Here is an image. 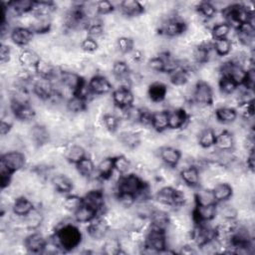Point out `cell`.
Masks as SVG:
<instances>
[{"instance_id": "obj_1", "label": "cell", "mask_w": 255, "mask_h": 255, "mask_svg": "<svg viewBox=\"0 0 255 255\" xmlns=\"http://www.w3.org/2000/svg\"><path fill=\"white\" fill-rule=\"evenodd\" d=\"M51 239L61 251L67 252L80 245L82 233L80 229L73 224H62L56 228Z\"/></svg>"}, {"instance_id": "obj_2", "label": "cell", "mask_w": 255, "mask_h": 255, "mask_svg": "<svg viewBox=\"0 0 255 255\" xmlns=\"http://www.w3.org/2000/svg\"><path fill=\"white\" fill-rule=\"evenodd\" d=\"M144 183L145 181L135 173L121 175L117 181V193H128L135 196Z\"/></svg>"}, {"instance_id": "obj_3", "label": "cell", "mask_w": 255, "mask_h": 255, "mask_svg": "<svg viewBox=\"0 0 255 255\" xmlns=\"http://www.w3.org/2000/svg\"><path fill=\"white\" fill-rule=\"evenodd\" d=\"M214 95L211 86L203 81H197L195 84L191 102L198 106H211L213 104Z\"/></svg>"}, {"instance_id": "obj_4", "label": "cell", "mask_w": 255, "mask_h": 255, "mask_svg": "<svg viewBox=\"0 0 255 255\" xmlns=\"http://www.w3.org/2000/svg\"><path fill=\"white\" fill-rule=\"evenodd\" d=\"M60 81L67 89L73 93V95H77L86 84L84 78L77 72L63 69L60 71Z\"/></svg>"}, {"instance_id": "obj_5", "label": "cell", "mask_w": 255, "mask_h": 255, "mask_svg": "<svg viewBox=\"0 0 255 255\" xmlns=\"http://www.w3.org/2000/svg\"><path fill=\"white\" fill-rule=\"evenodd\" d=\"M160 31L161 34L165 37H178L183 35V33L187 31V23L179 19L177 16L169 17L165 21H163Z\"/></svg>"}, {"instance_id": "obj_6", "label": "cell", "mask_w": 255, "mask_h": 255, "mask_svg": "<svg viewBox=\"0 0 255 255\" xmlns=\"http://www.w3.org/2000/svg\"><path fill=\"white\" fill-rule=\"evenodd\" d=\"M218 212L217 203L208 204V205H199L195 204L192 210V221L195 224L203 223V222H210L212 219L215 218Z\"/></svg>"}, {"instance_id": "obj_7", "label": "cell", "mask_w": 255, "mask_h": 255, "mask_svg": "<svg viewBox=\"0 0 255 255\" xmlns=\"http://www.w3.org/2000/svg\"><path fill=\"white\" fill-rule=\"evenodd\" d=\"M83 203L90 206L99 214L104 215L107 211H104L106 207L105 194L102 189H92L88 190L85 196L83 197Z\"/></svg>"}, {"instance_id": "obj_8", "label": "cell", "mask_w": 255, "mask_h": 255, "mask_svg": "<svg viewBox=\"0 0 255 255\" xmlns=\"http://www.w3.org/2000/svg\"><path fill=\"white\" fill-rule=\"evenodd\" d=\"M111 226L104 216H97L91 222H89L87 232L89 236L94 240H102L106 238Z\"/></svg>"}, {"instance_id": "obj_9", "label": "cell", "mask_w": 255, "mask_h": 255, "mask_svg": "<svg viewBox=\"0 0 255 255\" xmlns=\"http://www.w3.org/2000/svg\"><path fill=\"white\" fill-rule=\"evenodd\" d=\"M0 162L5 164L13 172H16L25 167L26 156L19 150H10L1 156Z\"/></svg>"}, {"instance_id": "obj_10", "label": "cell", "mask_w": 255, "mask_h": 255, "mask_svg": "<svg viewBox=\"0 0 255 255\" xmlns=\"http://www.w3.org/2000/svg\"><path fill=\"white\" fill-rule=\"evenodd\" d=\"M134 95L129 88L119 87L113 91L112 101L116 107L128 108L133 106Z\"/></svg>"}, {"instance_id": "obj_11", "label": "cell", "mask_w": 255, "mask_h": 255, "mask_svg": "<svg viewBox=\"0 0 255 255\" xmlns=\"http://www.w3.org/2000/svg\"><path fill=\"white\" fill-rule=\"evenodd\" d=\"M88 86L94 96H104L113 90V85L110 80L107 77L99 74L90 79Z\"/></svg>"}, {"instance_id": "obj_12", "label": "cell", "mask_w": 255, "mask_h": 255, "mask_svg": "<svg viewBox=\"0 0 255 255\" xmlns=\"http://www.w3.org/2000/svg\"><path fill=\"white\" fill-rule=\"evenodd\" d=\"M33 94L41 101H49L55 93L53 84L50 80L40 78L32 85Z\"/></svg>"}, {"instance_id": "obj_13", "label": "cell", "mask_w": 255, "mask_h": 255, "mask_svg": "<svg viewBox=\"0 0 255 255\" xmlns=\"http://www.w3.org/2000/svg\"><path fill=\"white\" fill-rule=\"evenodd\" d=\"M158 157L166 166L176 167L181 158V152L173 146L164 145L159 147Z\"/></svg>"}, {"instance_id": "obj_14", "label": "cell", "mask_w": 255, "mask_h": 255, "mask_svg": "<svg viewBox=\"0 0 255 255\" xmlns=\"http://www.w3.org/2000/svg\"><path fill=\"white\" fill-rule=\"evenodd\" d=\"M47 240L43 234L35 232L29 234L24 239V247L31 253H43L47 245Z\"/></svg>"}, {"instance_id": "obj_15", "label": "cell", "mask_w": 255, "mask_h": 255, "mask_svg": "<svg viewBox=\"0 0 255 255\" xmlns=\"http://www.w3.org/2000/svg\"><path fill=\"white\" fill-rule=\"evenodd\" d=\"M181 180L184 182V184L188 187L195 188L198 187L201 180V174L198 167L195 165H189L187 167H184L179 172Z\"/></svg>"}, {"instance_id": "obj_16", "label": "cell", "mask_w": 255, "mask_h": 255, "mask_svg": "<svg viewBox=\"0 0 255 255\" xmlns=\"http://www.w3.org/2000/svg\"><path fill=\"white\" fill-rule=\"evenodd\" d=\"M189 115L185 109H173L168 112V128L172 130L179 129L186 126Z\"/></svg>"}, {"instance_id": "obj_17", "label": "cell", "mask_w": 255, "mask_h": 255, "mask_svg": "<svg viewBox=\"0 0 255 255\" xmlns=\"http://www.w3.org/2000/svg\"><path fill=\"white\" fill-rule=\"evenodd\" d=\"M35 72L38 75V77L51 81L57 76H59L60 69L58 70L57 67L51 61L41 58V60L35 68Z\"/></svg>"}, {"instance_id": "obj_18", "label": "cell", "mask_w": 255, "mask_h": 255, "mask_svg": "<svg viewBox=\"0 0 255 255\" xmlns=\"http://www.w3.org/2000/svg\"><path fill=\"white\" fill-rule=\"evenodd\" d=\"M11 112L15 119H18L23 122L32 121L36 117V111L30 104H24V105H18L11 103Z\"/></svg>"}, {"instance_id": "obj_19", "label": "cell", "mask_w": 255, "mask_h": 255, "mask_svg": "<svg viewBox=\"0 0 255 255\" xmlns=\"http://www.w3.org/2000/svg\"><path fill=\"white\" fill-rule=\"evenodd\" d=\"M34 33L29 29L22 26L15 27L10 33V38L14 44L18 46H26L33 40Z\"/></svg>"}, {"instance_id": "obj_20", "label": "cell", "mask_w": 255, "mask_h": 255, "mask_svg": "<svg viewBox=\"0 0 255 255\" xmlns=\"http://www.w3.org/2000/svg\"><path fill=\"white\" fill-rule=\"evenodd\" d=\"M30 136L33 143L38 146H43L49 142L51 133L46 126L38 124L30 128Z\"/></svg>"}, {"instance_id": "obj_21", "label": "cell", "mask_w": 255, "mask_h": 255, "mask_svg": "<svg viewBox=\"0 0 255 255\" xmlns=\"http://www.w3.org/2000/svg\"><path fill=\"white\" fill-rule=\"evenodd\" d=\"M51 183L55 191L69 193L74 188V181L64 173H57L51 177Z\"/></svg>"}, {"instance_id": "obj_22", "label": "cell", "mask_w": 255, "mask_h": 255, "mask_svg": "<svg viewBox=\"0 0 255 255\" xmlns=\"http://www.w3.org/2000/svg\"><path fill=\"white\" fill-rule=\"evenodd\" d=\"M167 87L160 81L152 82L147 87V96L152 103L160 104L165 100Z\"/></svg>"}, {"instance_id": "obj_23", "label": "cell", "mask_w": 255, "mask_h": 255, "mask_svg": "<svg viewBox=\"0 0 255 255\" xmlns=\"http://www.w3.org/2000/svg\"><path fill=\"white\" fill-rule=\"evenodd\" d=\"M175 195H176V188L172 186H162L156 191L154 195V199L157 203L161 205L174 207Z\"/></svg>"}, {"instance_id": "obj_24", "label": "cell", "mask_w": 255, "mask_h": 255, "mask_svg": "<svg viewBox=\"0 0 255 255\" xmlns=\"http://www.w3.org/2000/svg\"><path fill=\"white\" fill-rule=\"evenodd\" d=\"M11 208H12V212L15 216L23 218L34 208V204L27 197L20 195L19 197H16L13 200Z\"/></svg>"}, {"instance_id": "obj_25", "label": "cell", "mask_w": 255, "mask_h": 255, "mask_svg": "<svg viewBox=\"0 0 255 255\" xmlns=\"http://www.w3.org/2000/svg\"><path fill=\"white\" fill-rule=\"evenodd\" d=\"M120 9L127 17H137L144 13V6L136 0H125L120 2Z\"/></svg>"}, {"instance_id": "obj_26", "label": "cell", "mask_w": 255, "mask_h": 255, "mask_svg": "<svg viewBox=\"0 0 255 255\" xmlns=\"http://www.w3.org/2000/svg\"><path fill=\"white\" fill-rule=\"evenodd\" d=\"M170 225V216L166 211L155 209L149 218V226L166 232Z\"/></svg>"}, {"instance_id": "obj_27", "label": "cell", "mask_w": 255, "mask_h": 255, "mask_svg": "<svg viewBox=\"0 0 255 255\" xmlns=\"http://www.w3.org/2000/svg\"><path fill=\"white\" fill-rule=\"evenodd\" d=\"M40 60H41V57L39 56V54L36 51L31 49L23 50L18 56V61L23 68H26L29 70L33 69L34 71Z\"/></svg>"}, {"instance_id": "obj_28", "label": "cell", "mask_w": 255, "mask_h": 255, "mask_svg": "<svg viewBox=\"0 0 255 255\" xmlns=\"http://www.w3.org/2000/svg\"><path fill=\"white\" fill-rule=\"evenodd\" d=\"M57 10V4L53 1H34L31 13L35 16L51 17Z\"/></svg>"}, {"instance_id": "obj_29", "label": "cell", "mask_w": 255, "mask_h": 255, "mask_svg": "<svg viewBox=\"0 0 255 255\" xmlns=\"http://www.w3.org/2000/svg\"><path fill=\"white\" fill-rule=\"evenodd\" d=\"M235 145L234 135L229 130H222L216 133L214 146L217 150H233Z\"/></svg>"}, {"instance_id": "obj_30", "label": "cell", "mask_w": 255, "mask_h": 255, "mask_svg": "<svg viewBox=\"0 0 255 255\" xmlns=\"http://www.w3.org/2000/svg\"><path fill=\"white\" fill-rule=\"evenodd\" d=\"M120 142L129 149H134L140 144V133L133 129H127L120 133Z\"/></svg>"}, {"instance_id": "obj_31", "label": "cell", "mask_w": 255, "mask_h": 255, "mask_svg": "<svg viewBox=\"0 0 255 255\" xmlns=\"http://www.w3.org/2000/svg\"><path fill=\"white\" fill-rule=\"evenodd\" d=\"M212 192H213L216 203H218V202L221 203V202L227 201L230 197H232L233 188L228 182L221 181V182L216 183L212 187Z\"/></svg>"}, {"instance_id": "obj_32", "label": "cell", "mask_w": 255, "mask_h": 255, "mask_svg": "<svg viewBox=\"0 0 255 255\" xmlns=\"http://www.w3.org/2000/svg\"><path fill=\"white\" fill-rule=\"evenodd\" d=\"M151 128L157 132H163L168 128V111L159 110L152 112Z\"/></svg>"}, {"instance_id": "obj_33", "label": "cell", "mask_w": 255, "mask_h": 255, "mask_svg": "<svg viewBox=\"0 0 255 255\" xmlns=\"http://www.w3.org/2000/svg\"><path fill=\"white\" fill-rule=\"evenodd\" d=\"M44 215L43 213L37 209L33 208L26 216L23 217V226L28 228L29 230H36L44 223Z\"/></svg>"}, {"instance_id": "obj_34", "label": "cell", "mask_w": 255, "mask_h": 255, "mask_svg": "<svg viewBox=\"0 0 255 255\" xmlns=\"http://www.w3.org/2000/svg\"><path fill=\"white\" fill-rule=\"evenodd\" d=\"M52 19L51 17H44V16H35L33 21L29 27V29L36 34H45L50 32L52 28Z\"/></svg>"}, {"instance_id": "obj_35", "label": "cell", "mask_w": 255, "mask_h": 255, "mask_svg": "<svg viewBox=\"0 0 255 255\" xmlns=\"http://www.w3.org/2000/svg\"><path fill=\"white\" fill-rule=\"evenodd\" d=\"M85 156H87L86 150L81 144H71L66 146L64 157L68 162L77 164Z\"/></svg>"}, {"instance_id": "obj_36", "label": "cell", "mask_w": 255, "mask_h": 255, "mask_svg": "<svg viewBox=\"0 0 255 255\" xmlns=\"http://www.w3.org/2000/svg\"><path fill=\"white\" fill-rule=\"evenodd\" d=\"M214 116H215L216 121H218L219 123H222V124L233 123V122H235V120L238 117L234 108L226 107V106L217 108L214 111Z\"/></svg>"}, {"instance_id": "obj_37", "label": "cell", "mask_w": 255, "mask_h": 255, "mask_svg": "<svg viewBox=\"0 0 255 255\" xmlns=\"http://www.w3.org/2000/svg\"><path fill=\"white\" fill-rule=\"evenodd\" d=\"M66 109L74 115H79L88 109V101L78 95H74L67 100Z\"/></svg>"}, {"instance_id": "obj_38", "label": "cell", "mask_w": 255, "mask_h": 255, "mask_svg": "<svg viewBox=\"0 0 255 255\" xmlns=\"http://www.w3.org/2000/svg\"><path fill=\"white\" fill-rule=\"evenodd\" d=\"M114 171H115V166H114L113 156H106L100 160L97 166V173L102 179L104 180L109 179L112 176Z\"/></svg>"}, {"instance_id": "obj_39", "label": "cell", "mask_w": 255, "mask_h": 255, "mask_svg": "<svg viewBox=\"0 0 255 255\" xmlns=\"http://www.w3.org/2000/svg\"><path fill=\"white\" fill-rule=\"evenodd\" d=\"M216 132L212 128H203L197 135V143L201 148H210L214 146Z\"/></svg>"}, {"instance_id": "obj_40", "label": "cell", "mask_w": 255, "mask_h": 255, "mask_svg": "<svg viewBox=\"0 0 255 255\" xmlns=\"http://www.w3.org/2000/svg\"><path fill=\"white\" fill-rule=\"evenodd\" d=\"M97 216H98L97 211L84 203L74 213L75 220L80 223H89L93 219H95Z\"/></svg>"}, {"instance_id": "obj_41", "label": "cell", "mask_w": 255, "mask_h": 255, "mask_svg": "<svg viewBox=\"0 0 255 255\" xmlns=\"http://www.w3.org/2000/svg\"><path fill=\"white\" fill-rule=\"evenodd\" d=\"M194 202L199 205H208L216 203L212 188L209 187H200L194 193Z\"/></svg>"}, {"instance_id": "obj_42", "label": "cell", "mask_w": 255, "mask_h": 255, "mask_svg": "<svg viewBox=\"0 0 255 255\" xmlns=\"http://www.w3.org/2000/svg\"><path fill=\"white\" fill-rule=\"evenodd\" d=\"M76 169L81 176L85 178H90L94 174L96 167L93 159L90 156H85L76 164Z\"/></svg>"}, {"instance_id": "obj_43", "label": "cell", "mask_w": 255, "mask_h": 255, "mask_svg": "<svg viewBox=\"0 0 255 255\" xmlns=\"http://www.w3.org/2000/svg\"><path fill=\"white\" fill-rule=\"evenodd\" d=\"M195 9H196V13L204 21H207V20L213 18L215 16V14L217 13L212 2H209V1H201V2L197 3Z\"/></svg>"}, {"instance_id": "obj_44", "label": "cell", "mask_w": 255, "mask_h": 255, "mask_svg": "<svg viewBox=\"0 0 255 255\" xmlns=\"http://www.w3.org/2000/svg\"><path fill=\"white\" fill-rule=\"evenodd\" d=\"M246 76H247V71L242 66L236 65L231 62V66H230L227 77H229L237 86H241L243 85L246 79Z\"/></svg>"}, {"instance_id": "obj_45", "label": "cell", "mask_w": 255, "mask_h": 255, "mask_svg": "<svg viewBox=\"0 0 255 255\" xmlns=\"http://www.w3.org/2000/svg\"><path fill=\"white\" fill-rule=\"evenodd\" d=\"M83 204V197L77 195V194H72L64 197L61 202V207L68 211L75 213L76 210Z\"/></svg>"}, {"instance_id": "obj_46", "label": "cell", "mask_w": 255, "mask_h": 255, "mask_svg": "<svg viewBox=\"0 0 255 255\" xmlns=\"http://www.w3.org/2000/svg\"><path fill=\"white\" fill-rule=\"evenodd\" d=\"M103 252L107 255H118L121 253H126L121 245L120 239L117 237H112L105 241L103 245Z\"/></svg>"}, {"instance_id": "obj_47", "label": "cell", "mask_w": 255, "mask_h": 255, "mask_svg": "<svg viewBox=\"0 0 255 255\" xmlns=\"http://www.w3.org/2000/svg\"><path fill=\"white\" fill-rule=\"evenodd\" d=\"M232 41L229 38L213 40V51L217 56L225 57L231 53Z\"/></svg>"}, {"instance_id": "obj_48", "label": "cell", "mask_w": 255, "mask_h": 255, "mask_svg": "<svg viewBox=\"0 0 255 255\" xmlns=\"http://www.w3.org/2000/svg\"><path fill=\"white\" fill-rule=\"evenodd\" d=\"M234 109L237 115H239L244 121L251 120L254 116V101L240 102Z\"/></svg>"}, {"instance_id": "obj_49", "label": "cell", "mask_w": 255, "mask_h": 255, "mask_svg": "<svg viewBox=\"0 0 255 255\" xmlns=\"http://www.w3.org/2000/svg\"><path fill=\"white\" fill-rule=\"evenodd\" d=\"M190 74L181 69H177L176 71L169 74V81L174 87L181 88L186 85L190 80Z\"/></svg>"}, {"instance_id": "obj_50", "label": "cell", "mask_w": 255, "mask_h": 255, "mask_svg": "<svg viewBox=\"0 0 255 255\" xmlns=\"http://www.w3.org/2000/svg\"><path fill=\"white\" fill-rule=\"evenodd\" d=\"M230 31H231V27L226 22H222L214 25L210 29V35L213 40L225 39V38H228Z\"/></svg>"}, {"instance_id": "obj_51", "label": "cell", "mask_w": 255, "mask_h": 255, "mask_svg": "<svg viewBox=\"0 0 255 255\" xmlns=\"http://www.w3.org/2000/svg\"><path fill=\"white\" fill-rule=\"evenodd\" d=\"M114 166L117 172L124 175L128 172V170L130 169L131 163H130V160L126 155L120 154L114 157Z\"/></svg>"}, {"instance_id": "obj_52", "label": "cell", "mask_w": 255, "mask_h": 255, "mask_svg": "<svg viewBox=\"0 0 255 255\" xmlns=\"http://www.w3.org/2000/svg\"><path fill=\"white\" fill-rule=\"evenodd\" d=\"M129 73H130V69L127 62L121 61V60L114 62L112 67V74L116 79L127 77L129 75Z\"/></svg>"}, {"instance_id": "obj_53", "label": "cell", "mask_w": 255, "mask_h": 255, "mask_svg": "<svg viewBox=\"0 0 255 255\" xmlns=\"http://www.w3.org/2000/svg\"><path fill=\"white\" fill-rule=\"evenodd\" d=\"M102 123L108 131L115 132L120 128L121 120L114 114H105L102 117Z\"/></svg>"}, {"instance_id": "obj_54", "label": "cell", "mask_w": 255, "mask_h": 255, "mask_svg": "<svg viewBox=\"0 0 255 255\" xmlns=\"http://www.w3.org/2000/svg\"><path fill=\"white\" fill-rule=\"evenodd\" d=\"M218 87L224 96H230L236 91L238 86L229 77H220L218 80Z\"/></svg>"}, {"instance_id": "obj_55", "label": "cell", "mask_w": 255, "mask_h": 255, "mask_svg": "<svg viewBox=\"0 0 255 255\" xmlns=\"http://www.w3.org/2000/svg\"><path fill=\"white\" fill-rule=\"evenodd\" d=\"M116 44L119 52L122 54H129L133 50L134 42L128 36H121L117 39Z\"/></svg>"}, {"instance_id": "obj_56", "label": "cell", "mask_w": 255, "mask_h": 255, "mask_svg": "<svg viewBox=\"0 0 255 255\" xmlns=\"http://www.w3.org/2000/svg\"><path fill=\"white\" fill-rule=\"evenodd\" d=\"M14 172L10 170L5 164L0 162V181H1V188L5 189L6 187H9L11 180H12V174Z\"/></svg>"}, {"instance_id": "obj_57", "label": "cell", "mask_w": 255, "mask_h": 255, "mask_svg": "<svg viewBox=\"0 0 255 255\" xmlns=\"http://www.w3.org/2000/svg\"><path fill=\"white\" fill-rule=\"evenodd\" d=\"M147 68L156 73H163L164 71V63L163 60L159 56L151 57L147 61Z\"/></svg>"}, {"instance_id": "obj_58", "label": "cell", "mask_w": 255, "mask_h": 255, "mask_svg": "<svg viewBox=\"0 0 255 255\" xmlns=\"http://www.w3.org/2000/svg\"><path fill=\"white\" fill-rule=\"evenodd\" d=\"M80 46H81V49H82L84 52H87V53H94V52H96V51L99 49L100 44H99V42H98L97 40L92 39V38H90V37H87V38H85V39L81 42Z\"/></svg>"}, {"instance_id": "obj_59", "label": "cell", "mask_w": 255, "mask_h": 255, "mask_svg": "<svg viewBox=\"0 0 255 255\" xmlns=\"http://www.w3.org/2000/svg\"><path fill=\"white\" fill-rule=\"evenodd\" d=\"M115 10V6L111 1L102 0L97 2V11L98 15H110Z\"/></svg>"}, {"instance_id": "obj_60", "label": "cell", "mask_w": 255, "mask_h": 255, "mask_svg": "<svg viewBox=\"0 0 255 255\" xmlns=\"http://www.w3.org/2000/svg\"><path fill=\"white\" fill-rule=\"evenodd\" d=\"M220 214L223 219H237V209L232 205H223L220 209Z\"/></svg>"}, {"instance_id": "obj_61", "label": "cell", "mask_w": 255, "mask_h": 255, "mask_svg": "<svg viewBox=\"0 0 255 255\" xmlns=\"http://www.w3.org/2000/svg\"><path fill=\"white\" fill-rule=\"evenodd\" d=\"M11 57V48L6 44H1L0 47V61L2 65L9 63Z\"/></svg>"}, {"instance_id": "obj_62", "label": "cell", "mask_w": 255, "mask_h": 255, "mask_svg": "<svg viewBox=\"0 0 255 255\" xmlns=\"http://www.w3.org/2000/svg\"><path fill=\"white\" fill-rule=\"evenodd\" d=\"M11 128H12V123L7 122L4 119H2L1 123H0V134L2 136H5L6 134H8L10 132Z\"/></svg>"}, {"instance_id": "obj_63", "label": "cell", "mask_w": 255, "mask_h": 255, "mask_svg": "<svg viewBox=\"0 0 255 255\" xmlns=\"http://www.w3.org/2000/svg\"><path fill=\"white\" fill-rule=\"evenodd\" d=\"M254 165H255V154H254V150H253V151L248 152L247 156H246L247 169L249 171H251L252 173L254 172Z\"/></svg>"}]
</instances>
